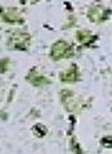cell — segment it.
Returning <instances> with one entry per match:
<instances>
[{
	"mask_svg": "<svg viewBox=\"0 0 112 154\" xmlns=\"http://www.w3.org/2000/svg\"><path fill=\"white\" fill-rule=\"evenodd\" d=\"M70 45L67 44L66 41H57L54 45H53L52 49V55L54 59H62L70 54Z\"/></svg>",
	"mask_w": 112,
	"mask_h": 154,
	"instance_id": "6da1fadb",
	"label": "cell"
},
{
	"mask_svg": "<svg viewBox=\"0 0 112 154\" xmlns=\"http://www.w3.org/2000/svg\"><path fill=\"white\" fill-rule=\"evenodd\" d=\"M106 14H107V12L103 8H93V9L89 11V14H88V16H89V18L91 19V21L98 22V21H101V19H103L106 17Z\"/></svg>",
	"mask_w": 112,
	"mask_h": 154,
	"instance_id": "7a4b0ae2",
	"label": "cell"
},
{
	"mask_svg": "<svg viewBox=\"0 0 112 154\" xmlns=\"http://www.w3.org/2000/svg\"><path fill=\"white\" fill-rule=\"evenodd\" d=\"M65 94L67 95V99L65 100L66 107L69 108L70 110H77L80 109V103L77 102V99L75 98L72 94H70V91H65Z\"/></svg>",
	"mask_w": 112,
	"mask_h": 154,
	"instance_id": "3957f363",
	"label": "cell"
},
{
	"mask_svg": "<svg viewBox=\"0 0 112 154\" xmlns=\"http://www.w3.org/2000/svg\"><path fill=\"white\" fill-rule=\"evenodd\" d=\"M62 80L65 81V82H74V81L77 80V72L74 69L66 71L65 73L62 75Z\"/></svg>",
	"mask_w": 112,
	"mask_h": 154,
	"instance_id": "277c9868",
	"label": "cell"
},
{
	"mask_svg": "<svg viewBox=\"0 0 112 154\" xmlns=\"http://www.w3.org/2000/svg\"><path fill=\"white\" fill-rule=\"evenodd\" d=\"M4 18H5L8 22H16V19H18V21L21 22V18L17 17V13L12 12V11H8L5 14H4Z\"/></svg>",
	"mask_w": 112,
	"mask_h": 154,
	"instance_id": "5b68a950",
	"label": "cell"
}]
</instances>
